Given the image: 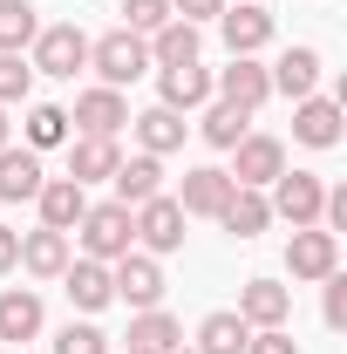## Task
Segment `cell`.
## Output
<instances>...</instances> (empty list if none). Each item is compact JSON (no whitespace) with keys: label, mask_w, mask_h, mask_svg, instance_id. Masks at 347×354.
Listing matches in <instances>:
<instances>
[{"label":"cell","mask_w":347,"mask_h":354,"mask_svg":"<svg viewBox=\"0 0 347 354\" xmlns=\"http://www.w3.org/2000/svg\"><path fill=\"white\" fill-rule=\"evenodd\" d=\"M82 259H102V266H116L123 252H136V225H130V205H88L82 212Z\"/></svg>","instance_id":"obj_1"},{"label":"cell","mask_w":347,"mask_h":354,"mask_svg":"<svg viewBox=\"0 0 347 354\" xmlns=\"http://www.w3.org/2000/svg\"><path fill=\"white\" fill-rule=\"evenodd\" d=\"M88 68L102 75V88H130L143 68H150V41L130 35V28H116V35H102V41H88Z\"/></svg>","instance_id":"obj_2"},{"label":"cell","mask_w":347,"mask_h":354,"mask_svg":"<svg viewBox=\"0 0 347 354\" xmlns=\"http://www.w3.org/2000/svg\"><path fill=\"white\" fill-rule=\"evenodd\" d=\"M35 75H55V82H75V68H88V35L75 21H55L35 35V62H28Z\"/></svg>","instance_id":"obj_3"},{"label":"cell","mask_w":347,"mask_h":354,"mask_svg":"<svg viewBox=\"0 0 347 354\" xmlns=\"http://www.w3.org/2000/svg\"><path fill=\"white\" fill-rule=\"evenodd\" d=\"M320 198H327V184H320L313 171H279L265 205H272V218H286L293 232H300V225H320Z\"/></svg>","instance_id":"obj_4"},{"label":"cell","mask_w":347,"mask_h":354,"mask_svg":"<svg viewBox=\"0 0 347 354\" xmlns=\"http://www.w3.org/2000/svg\"><path fill=\"white\" fill-rule=\"evenodd\" d=\"M232 157H238V164H232V184H245V191H265V184H272V177L286 171V143H279V136H259V130H245L238 136V143H232Z\"/></svg>","instance_id":"obj_5"},{"label":"cell","mask_w":347,"mask_h":354,"mask_svg":"<svg viewBox=\"0 0 347 354\" xmlns=\"http://www.w3.org/2000/svg\"><path fill=\"white\" fill-rule=\"evenodd\" d=\"M109 286H116V300L123 307H164V266L150 259V252H123V259L109 266Z\"/></svg>","instance_id":"obj_6"},{"label":"cell","mask_w":347,"mask_h":354,"mask_svg":"<svg viewBox=\"0 0 347 354\" xmlns=\"http://www.w3.org/2000/svg\"><path fill=\"white\" fill-rule=\"evenodd\" d=\"M130 225H136V239H143V252H150V259H164V252L184 245V212H177V198H164V191H157V198H143V205L130 212Z\"/></svg>","instance_id":"obj_7"},{"label":"cell","mask_w":347,"mask_h":354,"mask_svg":"<svg viewBox=\"0 0 347 354\" xmlns=\"http://www.w3.org/2000/svg\"><path fill=\"white\" fill-rule=\"evenodd\" d=\"M286 272H293V279H327V272H341V239H334L327 225H300L293 245H286Z\"/></svg>","instance_id":"obj_8"},{"label":"cell","mask_w":347,"mask_h":354,"mask_svg":"<svg viewBox=\"0 0 347 354\" xmlns=\"http://www.w3.org/2000/svg\"><path fill=\"white\" fill-rule=\"evenodd\" d=\"M68 123H75V130L82 136H116L123 130V123H130V102H123V88H82V95H75V116H68Z\"/></svg>","instance_id":"obj_9"},{"label":"cell","mask_w":347,"mask_h":354,"mask_svg":"<svg viewBox=\"0 0 347 354\" xmlns=\"http://www.w3.org/2000/svg\"><path fill=\"white\" fill-rule=\"evenodd\" d=\"M212 95L218 102H238V109H259L265 95H272V75H265L252 55H232V68L212 75Z\"/></svg>","instance_id":"obj_10"},{"label":"cell","mask_w":347,"mask_h":354,"mask_svg":"<svg viewBox=\"0 0 347 354\" xmlns=\"http://www.w3.org/2000/svg\"><path fill=\"white\" fill-rule=\"evenodd\" d=\"M218 35H225L232 55H259V48L272 41V14H265L259 0H238V7H225V14H218Z\"/></svg>","instance_id":"obj_11"},{"label":"cell","mask_w":347,"mask_h":354,"mask_svg":"<svg viewBox=\"0 0 347 354\" xmlns=\"http://www.w3.org/2000/svg\"><path fill=\"white\" fill-rule=\"evenodd\" d=\"M293 136L306 150H334L341 143V102L334 95H300L293 102Z\"/></svg>","instance_id":"obj_12"},{"label":"cell","mask_w":347,"mask_h":354,"mask_svg":"<svg viewBox=\"0 0 347 354\" xmlns=\"http://www.w3.org/2000/svg\"><path fill=\"white\" fill-rule=\"evenodd\" d=\"M225 198H232V177L218 171V164H198V171H184L177 212H184V218H218V212H225Z\"/></svg>","instance_id":"obj_13"},{"label":"cell","mask_w":347,"mask_h":354,"mask_svg":"<svg viewBox=\"0 0 347 354\" xmlns=\"http://www.w3.org/2000/svg\"><path fill=\"white\" fill-rule=\"evenodd\" d=\"M157 102L164 109H205L212 102V68H198V62H184V68H157Z\"/></svg>","instance_id":"obj_14"},{"label":"cell","mask_w":347,"mask_h":354,"mask_svg":"<svg viewBox=\"0 0 347 354\" xmlns=\"http://www.w3.org/2000/svg\"><path fill=\"white\" fill-rule=\"evenodd\" d=\"M123 164V150H116V136H68V177L75 184H109V171Z\"/></svg>","instance_id":"obj_15"},{"label":"cell","mask_w":347,"mask_h":354,"mask_svg":"<svg viewBox=\"0 0 347 354\" xmlns=\"http://www.w3.org/2000/svg\"><path fill=\"white\" fill-rule=\"evenodd\" d=\"M35 205H41V225L48 232H75L88 212V191L75 184V177H48L41 191H35Z\"/></svg>","instance_id":"obj_16"},{"label":"cell","mask_w":347,"mask_h":354,"mask_svg":"<svg viewBox=\"0 0 347 354\" xmlns=\"http://www.w3.org/2000/svg\"><path fill=\"white\" fill-rule=\"evenodd\" d=\"M286 313H293V293L279 279H245V293H238V320L245 327H286Z\"/></svg>","instance_id":"obj_17"},{"label":"cell","mask_w":347,"mask_h":354,"mask_svg":"<svg viewBox=\"0 0 347 354\" xmlns=\"http://www.w3.org/2000/svg\"><path fill=\"white\" fill-rule=\"evenodd\" d=\"M62 286H68V300H75L82 313H102L109 300H116L109 266H102V259H68V266H62Z\"/></svg>","instance_id":"obj_18"},{"label":"cell","mask_w":347,"mask_h":354,"mask_svg":"<svg viewBox=\"0 0 347 354\" xmlns=\"http://www.w3.org/2000/svg\"><path fill=\"white\" fill-rule=\"evenodd\" d=\"M109 184H116V205H143V198H157V191H164V157H143V150H136V157H123V164H116V171H109Z\"/></svg>","instance_id":"obj_19"},{"label":"cell","mask_w":347,"mask_h":354,"mask_svg":"<svg viewBox=\"0 0 347 354\" xmlns=\"http://www.w3.org/2000/svg\"><path fill=\"white\" fill-rule=\"evenodd\" d=\"M41 184H48V177H41V157H35L28 143H21V150H14V143L0 150V205H21V198H35Z\"/></svg>","instance_id":"obj_20"},{"label":"cell","mask_w":347,"mask_h":354,"mask_svg":"<svg viewBox=\"0 0 347 354\" xmlns=\"http://www.w3.org/2000/svg\"><path fill=\"white\" fill-rule=\"evenodd\" d=\"M265 75H272V88H279V95H293V102H300V95H313V88H320V48H286Z\"/></svg>","instance_id":"obj_21"},{"label":"cell","mask_w":347,"mask_h":354,"mask_svg":"<svg viewBox=\"0 0 347 354\" xmlns=\"http://www.w3.org/2000/svg\"><path fill=\"white\" fill-rule=\"evenodd\" d=\"M218 225H225L232 239H259L265 225H272V205H265V191H245V184H232V198H225Z\"/></svg>","instance_id":"obj_22"},{"label":"cell","mask_w":347,"mask_h":354,"mask_svg":"<svg viewBox=\"0 0 347 354\" xmlns=\"http://www.w3.org/2000/svg\"><path fill=\"white\" fill-rule=\"evenodd\" d=\"M130 130H136V143H143V157H171V150H184V116L177 109H143V116H130Z\"/></svg>","instance_id":"obj_23"},{"label":"cell","mask_w":347,"mask_h":354,"mask_svg":"<svg viewBox=\"0 0 347 354\" xmlns=\"http://www.w3.org/2000/svg\"><path fill=\"white\" fill-rule=\"evenodd\" d=\"M21 266H28L35 279H62V266H68V232H48V225H35V232L21 239Z\"/></svg>","instance_id":"obj_24"},{"label":"cell","mask_w":347,"mask_h":354,"mask_svg":"<svg viewBox=\"0 0 347 354\" xmlns=\"http://www.w3.org/2000/svg\"><path fill=\"white\" fill-rule=\"evenodd\" d=\"M35 334H41V293L7 286L0 293V341H35Z\"/></svg>","instance_id":"obj_25"},{"label":"cell","mask_w":347,"mask_h":354,"mask_svg":"<svg viewBox=\"0 0 347 354\" xmlns=\"http://www.w3.org/2000/svg\"><path fill=\"white\" fill-rule=\"evenodd\" d=\"M130 348H143V354H177V348H184V327H177L164 307H143L130 320Z\"/></svg>","instance_id":"obj_26"},{"label":"cell","mask_w":347,"mask_h":354,"mask_svg":"<svg viewBox=\"0 0 347 354\" xmlns=\"http://www.w3.org/2000/svg\"><path fill=\"white\" fill-rule=\"evenodd\" d=\"M184 62H198V28L191 21H164L150 35V68H184Z\"/></svg>","instance_id":"obj_27"},{"label":"cell","mask_w":347,"mask_h":354,"mask_svg":"<svg viewBox=\"0 0 347 354\" xmlns=\"http://www.w3.org/2000/svg\"><path fill=\"white\" fill-rule=\"evenodd\" d=\"M245 341H252V327H245L238 313H205V320H198V348H191V354H245Z\"/></svg>","instance_id":"obj_28"},{"label":"cell","mask_w":347,"mask_h":354,"mask_svg":"<svg viewBox=\"0 0 347 354\" xmlns=\"http://www.w3.org/2000/svg\"><path fill=\"white\" fill-rule=\"evenodd\" d=\"M245 130H252V109H238V102H218V95H212V109H205L198 136H205L212 150H232V143H238Z\"/></svg>","instance_id":"obj_29"},{"label":"cell","mask_w":347,"mask_h":354,"mask_svg":"<svg viewBox=\"0 0 347 354\" xmlns=\"http://www.w3.org/2000/svg\"><path fill=\"white\" fill-rule=\"evenodd\" d=\"M41 35V14H35V0H0V55H21V48H35Z\"/></svg>","instance_id":"obj_30"},{"label":"cell","mask_w":347,"mask_h":354,"mask_svg":"<svg viewBox=\"0 0 347 354\" xmlns=\"http://www.w3.org/2000/svg\"><path fill=\"white\" fill-rule=\"evenodd\" d=\"M62 143H68V109L35 102V109H28V150L41 157V150H62Z\"/></svg>","instance_id":"obj_31"},{"label":"cell","mask_w":347,"mask_h":354,"mask_svg":"<svg viewBox=\"0 0 347 354\" xmlns=\"http://www.w3.org/2000/svg\"><path fill=\"white\" fill-rule=\"evenodd\" d=\"M28 88H35V68L21 55H0V109L7 102H28Z\"/></svg>","instance_id":"obj_32"},{"label":"cell","mask_w":347,"mask_h":354,"mask_svg":"<svg viewBox=\"0 0 347 354\" xmlns=\"http://www.w3.org/2000/svg\"><path fill=\"white\" fill-rule=\"evenodd\" d=\"M123 14H130V35H143V41H150L164 21H177L171 0H123Z\"/></svg>","instance_id":"obj_33"},{"label":"cell","mask_w":347,"mask_h":354,"mask_svg":"<svg viewBox=\"0 0 347 354\" xmlns=\"http://www.w3.org/2000/svg\"><path fill=\"white\" fill-rule=\"evenodd\" d=\"M55 354H109V341H102V327H75V320H68V327H62V334H55Z\"/></svg>","instance_id":"obj_34"},{"label":"cell","mask_w":347,"mask_h":354,"mask_svg":"<svg viewBox=\"0 0 347 354\" xmlns=\"http://www.w3.org/2000/svg\"><path fill=\"white\" fill-rule=\"evenodd\" d=\"M245 354H300V341H293L286 327H252V341H245Z\"/></svg>","instance_id":"obj_35"},{"label":"cell","mask_w":347,"mask_h":354,"mask_svg":"<svg viewBox=\"0 0 347 354\" xmlns=\"http://www.w3.org/2000/svg\"><path fill=\"white\" fill-rule=\"evenodd\" d=\"M320 286H327V307H320V313H327V327H347V279H341V272H327Z\"/></svg>","instance_id":"obj_36"},{"label":"cell","mask_w":347,"mask_h":354,"mask_svg":"<svg viewBox=\"0 0 347 354\" xmlns=\"http://www.w3.org/2000/svg\"><path fill=\"white\" fill-rule=\"evenodd\" d=\"M225 7H232V0H171V14H177V21H191V28H198V21H218Z\"/></svg>","instance_id":"obj_37"},{"label":"cell","mask_w":347,"mask_h":354,"mask_svg":"<svg viewBox=\"0 0 347 354\" xmlns=\"http://www.w3.org/2000/svg\"><path fill=\"white\" fill-rule=\"evenodd\" d=\"M14 266H21V232L0 225V272H14Z\"/></svg>","instance_id":"obj_38"},{"label":"cell","mask_w":347,"mask_h":354,"mask_svg":"<svg viewBox=\"0 0 347 354\" xmlns=\"http://www.w3.org/2000/svg\"><path fill=\"white\" fill-rule=\"evenodd\" d=\"M0 150H7V109H0Z\"/></svg>","instance_id":"obj_39"},{"label":"cell","mask_w":347,"mask_h":354,"mask_svg":"<svg viewBox=\"0 0 347 354\" xmlns=\"http://www.w3.org/2000/svg\"><path fill=\"white\" fill-rule=\"evenodd\" d=\"M130 354H143V348H130Z\"/></svg>","instance_id":"obj_40"},{"label":"cell","mask_w":347,"mask_h":354,"mask_svg":"<svg viewBox=\"0 0 347 354\" xmlns=\"http://www.w3.org/2000/svg\"><path fill=\"white\" fill-rule=\"evenodd\" d=\"M177 354H184V348H177Z\"/></svg>","instance_id":"obj_41"}]
</instances>
